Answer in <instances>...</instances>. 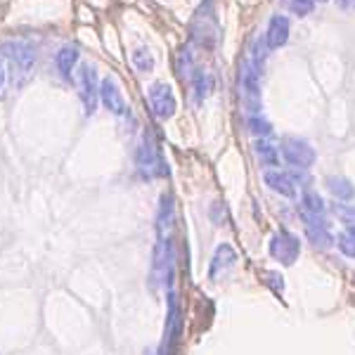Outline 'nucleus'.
<instances>
[{
	"label": "nucleus",
	"mask_w": 355,
	"mask_h": 355,
	"mask_svg": "<svg viewBox=\"0 0 355 355\" xmlns=\"http://www.w3.org/2000/svg\"><path fill=\"white\" fill-rule=\"evenodd\" d=\"M279 157H282L289 166H294V168L308 171L315 164L318 154H315L313 145L308 140L289 135V137H282V142H279Z\"/></svg>",
	"instance_id": "3"
},
{
	"label": "nucleus",
	"mask_w": 355,
	"mask_h": 355,
	"mask_svg": "<svg viewBox=\"0 0 355 355\" xmlns=\"http://www.w3.org/2000/svg\"><path fill=\"white\" fill-rule=\"evenodd\" d=\"M76 62H78V48H76V45H64V48L55 55V64H57V69H60V73L64 78H71Z\"/></svg>",
	"instance_id": "19"
},
{
	"label": "nucleus",
	"mask_w": 355,
	"mask_h": 355,
	"mask_svg": "<svg viewBox=\"0 0 355 355\" xmlns=\"http://www.w3.org/2000/svg\"><path fill=\"white\" fill-rule=\"evenodd\" d=\"M353 3H355V0H353Z\"/></svg>",
	"instance_id": "31"
},
{
	"label": "nucleus",
	"mask_w": 355,
	"mask_h": 355,
	"mask_svg": "<svg viewBox=\"0 0 355 355\" xmlns=\"http://www.w3.org/2000/svg\"><path fill=\"white\" fill-rule=\"evenodd\" d=\"M299 211L303 216H327V206H324V199L320 197L318 192L306 187L301 192V202H299Z\"/></svg>",
	"instance_id": "17"
},
{
	"label": "nucleus",
	"mask_w": 355,
	"mask_h": 355,
	"mask_svg": "<svg viewBox=\"0 0 355 355\" xmlns=\"http://www.w3.org/2000/svg\"><path fill=\"white\" fill-rule=\"evenodd\" d=\"M173 220H175V204H173V194H162L159 199V211H157V232H159V239H164L168 230L173 227Z\"/></svg>",
	"instance_id": "15"
},
{
	"label": "nucleus",
	"mask_w": 355,
	"mask_h": 355,
	"mask_svg": "<svg viewBox=\"0 0 355 355\" xmlns=\"http://www.w3.org/2000/svg\"><path fill=\"white\" fill-rule=\"evenodd\" d=\"M0 55L5 57L12 73V81L17 85H24L28 78L33 76V69H36V48L24 38H10L3 43Z\"/></svg>",
	"instance_id": "1"
},
{
	"label": "nucleus",
	"mask_w": 355,
	"mask_h": 355,
	"mask_svg": "<svg viewBox=\"0 0 355 355\" xmlns=\"http://www.w3.org/2000/svg\"><path fill=\"white\" fill-rule=\"evenodd\" d=\"M351 3H353V0H336V5H339L341 10H348V8H351Z\"/></svg>",
	"instance_id": "29"
},
{
	"label": "nucleus",
	"mask_w": 355,
	"mask_h": 355,
	"mask_svg": "<svg viewBox=\"0 0 355 355\" xmlns=\"http://www.w3.org/2000/svg\"><path fill=\"white\" fill-rule=\"evenodd\" d=\"M320 3H327V0H320Z\"/></svg>",
	"instance_id": "30"
},
{
	"label": "nucleus",
	"mask_w": 355,
	"mask_h": 355,
	"mask_svg": "<svg viewBox=\"0 0 355 355\" xmlns=\"http://www.w3.org/2000/svg\"><path fill=\"white\" fill-rule=\"evenodd\" d=\"M263 182H266V187L275 194H279V197H296V182L294 178L289 173H284V171L279 168H268L266 173H263Z\"/></svg>",
	"instance_id": "12"
},
{
	"label": "nucleus",
	"mask_w": 355,
	"mask_h": 355,
	"mask_svg": "<svg viewBox=\"0 0 355 355\" xmlns=\"http://www.w3.org/2000/svg\"><path fill=\"white\" fill-rule=\"evenodd\" d=\"M147 102H150V110L159 121H168L178 110V100L173 95V88L164 81H157L147 88Z\"/></svg>",
	"instance_id": "6"
},
{
	"label": "nucleus",
	"mask_w": 355,
	"mask_h": 355,
	"mask_svg": "<svg viewBox=\"0 0 355 355\" xmlns=\"http://www.w3.org/2000/svg\"><path fill=\"white\" fill-rule=\"evenodd\" d=\"M5 83H8V62L0 55V97L5 95Z\"/></svg>",
	"instance_id": "28"
},
{
	"label": "nucleus",
	"mask_w": 355,
	"mask_h": 355,
	"mask_svg": "<svg viewBox=\"0 0 355 355\" xmlns=\"http://www.w3.org/2000/svg\"><path fill=\"white\" fill-rule=\"evenodd\" d=\"M135 164H137V171H140V173L145 175V178L166 175V173H168V168H166L162 154H159V147L154 145V137L150 133L142 135L140 145H137Z\"/></svg>",
	"instance_id": "5"
},
{
	"label": "nucleus",
	"mask_w": 355,
	"mask_h": 355,
	"mask_svg": "<svg viewBox=\"0 0 355 355\" xmlns=\"http://www.w3.org/2000/svg\"><path fill=\"white\" fill-rule=\"evenodd\" d=\"M327 190L331 192V197H334L336 202H351L355 197V185L343 175L327 178Z\"/></svg>",
	"instance_id": "18"
},
{
	"label": "nucleus",
	"mask_w": 355,
	"mask_h": 355,
	"mask_svg": "<svg viewBox=\"0 0 355 355\" xmlns=\"http://www.w3.org/2000/svg\"><path fill=\"white\" fill-rule=\"evenodd\" d=\"M76 88L81 97L85 114H95L97 110V97H100V85H97V73L93 64H81L76 71Z\"/></svg>",
	"instance_id": "8"
},
{
	"label": "nucleus",
	"mask_w": 355,
	"mask_h": 355,
	"mask_svg": "<svg viewBox=\"0 0 355 355\" xmlns=\"http://www.w3.org/2000/svg\"><path fill=\"white\" fill-rule=\"evenodd\" d=\"M266 50H268V43H266V36L263 38H256L254 41V62H251V67L256 69V71H259L261 69V64H263V60H266Z\"/></svg>",
	"instance_id": "26"
},
{
	"label": "nucleus",
	"mask_w": 355,
	"mask_h": 355,
	"mask_svg": "<svg viewBox=\"0 0 355 355\" xmlns=\"http://www.w3.org/2000/svg\"><path fill=\"white\" fill-rule=\"evenodd\" d=\"M133 64L137 71H152L154 69V57L150 50H145V48H137L135 53H133Z\"/></svg>",
	"instance_id": "23"
},
{
	"label": "nucleus",
	"mask_w": 355,
	"mask_h": 355,
	"mask_svg": "<svg viewBox=\"0 0 355 355\" xmlns=\"http://www.w3.org/2000/svg\"><path fill=\"white\" fill-rule=\"evenodd\" d=\"M211 78H209V73H204V71H194L192 73V85H194V97H197V102H202L206 95H209V88H211Z\"/></svg>",
	"instance_id": "22"
},
{
	"label": "nucleus",
	"mask_w": 355,
	"mask_h": 355,
	"mask_svg": "<svg viewBox=\"0 0 355 355\" xmlns=\"http://www.w3.org/2000/svg\"><path fill=\"white\" fill-rule=\"evenodd\" d=\"M336 249H339L346 259H355V225L343 227V230L336 234Z\"/></svg>",
	"instance_id": "20"
},
{
	"label": "nucleus",
	"mask_w": 355,
	"mask_h": 355,
	"mask_svg": "<svg viewBox=\"0 0 355 355\" xmlns=\"http://www.w3.org/2000/svg\"><path fill=\"white\" fill-rule=\"evenodd\" d=\"M268 254L272 261H277L279 266H294L301 256V239L299 234L289 232V230H279L275 232L268 242Z\"/></svg>",
	"instance_id": "4"
},
{
	"label": "nucleus",
	"mask_w": 355,
	"mask_h": 355,
	"mask_svg": "<svg viewBox=\"0 0 355 355\" xmlns=\"http://www.w3.org/2000/svg\"><path fill=\"white\" fill-rule=\"evenodd\" d=\"M334 216H336V220L343 223L346 227L355 225V204H351V202L334 204Z\"/></svg>",
	"instance_id": "21"
},
{
	"label": "nucleus",
	"mask_w": 355,
	"mask_h": 355,
	"mask_svg": "<svg viewBox=\"0 0 355 355\" xmlns=\"http://www.w3.org/2000/svg\"><path fill=\"white\" fill-rule=\"evenodd\" d=\"M249 130L254 133L256 137H270L272 135V125L266 121V119H261L259 114H251L249 119Z\"/></svg>",
	"instance_id": "24"
},
{
	"label": "nucleus",
	"mask_w": 355,
	"mask_h": 355,
	"mask_svg": "<svg viewBox=\"0 0 355 355\" xmlns=\"http://www.w3.org/2000/svg\"><path fill=\"white\" fill-rule=\"evenodd\" d=\"M301 220H303V230H306V239L311 242L313 249L324 251L336 244V237L331 234V227L324 216H303L301 214Z\"/></svg>",
	"instance_id": "7"
},
{
	"label": "nucleus",
	"mask_w": 355,
	"mask_h": 355,
	"mask_svg": "<svg viewBox=\"0 0 355 355\" xmlns=\"http://www.w3.org/2000/svg\"><path fill=\"white\" fill-rule=\"evenodd\" d=\"M254 154H256V159H259V164L266 166V171L275 168V166H279V147L272 145L268 137H256Z\"/></svg>",
	"instance_id": "16"
},
{
	"label": "nucleus",
	"mask_w": 355,
	"mask_h": 355,
	"mask_svg": "<svg viewBox=\"0 0 355 355\" xmlns=\"http://www.w3.org/2000/svg\"><path fill=\"white\" fill-rule=\"evenodd\" d=\"M313 5H315V0H287V8L296 17H308L313 12Z\"/></svg>",
	"instance_id": "25"
},
{
	"label": "nucleus",
	"mask_w": 355,
	"mask_h": 355,
	"mask_svg": "<svg viewBox=\"0 0 355 355\" xmlns=\"http://www.w3.org/2000/svg\"><path fill=\"white\" fill-rule=\"evenodd\" d=\"M266 277H268L266 282L270 284L275 294H282V291H284V277H282V275H279V272H268Z\"/></svg>",
	"instance_id": "27"
},
{
	"label": "nucleus",
	"mask_w": 355,
	"mask_h": 355,
	"mask_svg": "<svg viewBox=\"0 0 355 355\" xmlns=\"http://www.w3.org/2000/svg\"><path fill=\"white\" fill-rule=\"evenodd\" d=\"M173 272H175V254L173 244L168 237L159 239L152 254V287H166L173 284Z\"/></svg>",
	"instance_id": "2"
},
{
	"label": "nucleus",
	"mask_w": 355,
	"mask_h": 355,
	"mask_svg": "<svg viewBox=\"0 0 355 355\" xmlns=\"http://www.w3.org/2000/svg\"><path fill=\"white\" fill-rule=\"evenodd\" d=\"M234 263H237V254H234V249L230 244H220L218 249H216L214 259H211V270H209V277L211 279H218L220 275H225L230 268H234Z\"/></svg>",
	"instance_id": "14"
},
{
	"label": "nucleus",
	"mask_w": 355,
	"mask_h": 355,
	"mask_svg": "<svg viewBox=\"0 0 355 355\" xmlns=\"http://www.w3.org/2000/svg\"><path fill=\"white\" fill-rule=\"evenodd\" d=\"M242 97L244 105L249 107L251 114H259L261 110V85H259V71L251 64L244 67L242 73Z\"/></svg>",
	"instance_id": "11"
},
{
	"label": "nucleus",
	"mask_w": 355,
	"mask_h": 355,
	"mask_svg": "<svg viewBox=\"0 0 355 355\" xmlns=\"http://www.w3.org/2000/svg\"><path fill=\"white\" fill-rule=\"evenodd\" d=\"M100 100L102 105L110 110L114 116H123L125 112H128V107H125V100H123V93L121 88H119L116 78L114 76H105L100 83Z\"/></svg>",
	"instance_id": "10"
},
{
	"label": "nucleus",
	"mask_w": 355,
	"mask_h": 355,
	"mask_svg": "<svg viewBox=\"0 0 355 355\" xmlns=\"http://www.w3.org/2000/svg\"><path fill=\"white\" fill-rule=\"evenodd\" d=\"M180 331H182L180 306H178V296L171 291L168 294V320H166V339H164L162 355H173L175 343H178V339H180Z\"/></svg>",
	"instance_id": "9"
},
{
	"label": "nucleus",
	"mask_w": 355,
	"mask_h": 355,
	"mask_svg": "<svg viewBox=\"0 0 355 355\" xmlns=\"http://www.w3.org/2000/svg\"><path fill=\"white\" fill-rule=\"evenodd\" d=\"M289 31H291V24H289L287 17H284V15H272L270 21H268V28H266L268 50L282 48V45L289 41Z\"/></svg>",
	"instance_id": "13"
}]
</instances>
